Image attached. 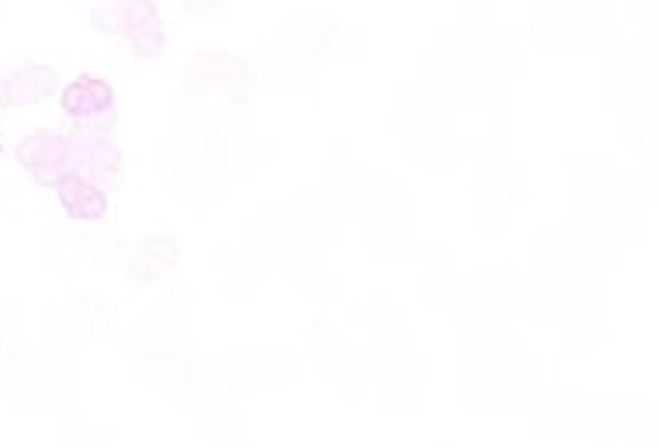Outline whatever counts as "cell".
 I'll return each mask as SVG.
<instances>
[{"instance_id":"cell-2","label":"cell","mask_w":658,"mask_h":447,"mask_svg":"<svg viewBox=\"0 0 658 447\" xmlns=\"http://www.w3.org/2000/svg\"><path fill=\"white\" fill-rule=\"evenodd\" d=\"M17 164L35 177V185L56 188L67 174H73L70 142L56 132H32L17 142Z\"/></svg>"},{"instance_id":"cell-1","label":"cell","mask_w":658,"mask_h":447,"mask_svg":"<svg viewBox=\"0 0 658 447\" xmlns=\"http://www.w3.org/2000/svg\"><path fill=\"white\" fill-rule=\"evenodd\" d=\"M67 142H70L73 174L94 180L97 188L118 185L121 180V150L115 146L108 132L84 126V129H77Z\"/></svg>"},{"instance_id":"cell-6","label":"cell","mask_w":658,"mask_h":447,"mask_svg":"<svg viewBox=\"0 0 658 447\" xmlns=\"http://www.w3.org/2000/svg\"><path fill=\"white\" fill-rule=\"evenodd\" d=\"M177 263V243L174 239H146L142 250L132 260V278L136 281H153L167 268Z\"/></svg>"},{"instance_id":"cell-7","label":"cell","mask_w":658,"mask_h":447,"mask_svg":"<svg viewBox=\"0 0 658 447\" xmlns=\"http://www.w3.org/2000/svg\"><path fill=\"white\" fill-rule=\"evenodd\" d=\"M52 70H46V67H28V70H22L17 73L11 84H8V101L11 105H25V101H38V97H46L49 91H52Z\"/></svg>"},{"instance_id":"cell-5","label":"cell","mask_w":658,"mask_h":447,"mask_svg":"<svg viewBox=\"0 0 658 447\" xmlns=\"http://www.w3.org/2000/svg\"><path fill=\"white\" fill-rule=\"evenodd\" d=\"M59 108H63L70 118H94L115 108V91L108 80L101 77H77L73 84L63 87L59 94Z\"/></svg>"},{"instance_id":"cell-3","label":"cell","mask_w":658,"mask_h":447,"mask_svg":"<svg viewBox=\"0 0 658 447\" xmlns=\"http://www.w3.org/2000/svg\"><path fill=\"white\" fill-rule=\"evenodd\" d=\"M118 35H126L136 56L153 59L163 49V28H160V14L153 0H126L118 17Z\"/></svg>"},{"instance_id":"cell-4","label":"cell","mask_w":658,"mask_h":447,"mask_svg":"<svg viewBox=\"0 0 658 447\" xmlns=\"http://www.w3.org/2000/svg\"><path fill=\"white\" fill-rule=\"evenodd\" d=\"M56 198H59V205L67 209V215L77 222H101L108 215V191L97 188L94 180L80 177V174H67L59 180Z\"/></svg>"}]
</instances>
